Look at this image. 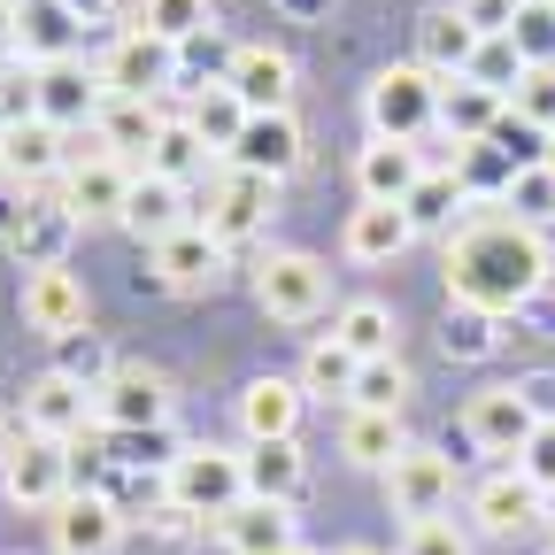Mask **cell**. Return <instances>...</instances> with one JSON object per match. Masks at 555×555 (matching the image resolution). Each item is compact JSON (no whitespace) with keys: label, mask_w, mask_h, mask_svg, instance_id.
Returning a JSON list of instances; mask_svg holds the SVG:
<instances>
[{"label":"cell","mask_w":555,"mask_h":555,"mask_svg":"<svg viewBox=\"0 0 555 555\" xmlns=\"http://www.w3.org/2000/svg\"><path fill=\"white\" fill-rule=\"evenodd\" d=\"M440 278H448V309H478V317H525L547 286H555V255L540 247V232H525L509 208L494 217H463L440 247Z\"/></svg>","instance_id":"6da1fadb"},{"label":"cell","mask_w":555,"mask_h":555,"mask_svg":"<svg viewBox=\"0 0 555 555\" xmlns=\"http://www.w3.org/2000/svg\"><path fill=\"white\" fill-rule=\"evenodd\" d=\"M440 93L448 78L425 62H386L378 78L363 86V116H371V139H401V147H425L440 131Z\"/></svg>","instance_id":"7a4b0ae2"},{"label":"cell","mask_w":555,"mask_h":555,"mask_svg":"<svg viewBox=\"0 0 555 555\" xmlns=\"http://www.w3.org/2000/svg\"><path fill=\"white\" fill-rule=\"evenodd\" d=\"M163 502H178L185 517L224 525V517L247 502V463H240V448H185V455L163 470Z\"/></svg>","instance_id":"3957f363"},{"label":"cell","mask_w":555,"mask_h":555,"mask_svg":"<svg viewBox=\"0 0 555 555\" xmlns=\"http://www.w3.org/2000/svg\"><path fill=\"white\" fill-rule=\"evenodd\" d=\"M270 217H278V178L240 170V163H217V170H208V193H201V208H193V224H201L208 240H224V247L255 240Z\"/></svg>","instance_id":"277c9868"},{"label":"cell","mask_w":555,"mask_h":555,"mask_svg":"<svg viewBox=\"0 0 555 555\" xmlns=\"http://www.w3.org/2000/svg\"><path fill=\"white\" fill-rule=\"evenodd\" d=\"M324 301H332L324 255H309V247H270V255L255 262V309H262L270 324H317Z\"/></svg>","instance_id":"5b68a950"},{"label":"cell","mask_w":555,"mask_h":555,"mask_svg":"<svg viewBox=\"0 0 555 555\" xmlns=\"http://www.w3.org/2000/svg\"><path fill=\"white\" fill-rule=\"evenodd\" d=\"M131 178H139V163H116L108 147H78V163L62 170V208L78 224H124V201H131Z\"/></svg>","instance_id":"8992f818"},{"label":"cell","mask_w":555,"mask_h":555,"mask_svg":"<svg viewBox=\"0 0 555 555\" xmlns=\"http://www.w3.org/2000/svg\"><path fill=\"white\" fill-rule=\"evenodd\" d=\"M455 502V455H440L433 440H409V455L386 470V509L409 525H433Z\"/></svg>","instance_id":"52a82bcc"},{"label":"cell","mask_w":555,"mask_h":555,"mask_svg":"<svg viewBox=\"0 0 555 555\" xmlns=\"http://www.w3.org/2000/svg\"><path fill=\"white\" fill-rule=\"evenodd\" d=\"M0 494H9L16 509H47V517H54V509L69 502V448L24 433L9 455H0Z\"/></svg>","instance_id":"ba28073f"},{"label":"cell","mask_w":555,"mask_h":555,"mask_svg":"<svg viewBox=\"0 0 555 555\" xmlns=\"http://www.w3.org/2000/svg\"><path fill=\"white\" fill-rule=\"evenodd\" d=\"M101 69V93L108 101H155L163 86H178V47H163V39H147V31H116V47L93 62Z\"/></svg>","instance_id":"9c48e42d"},{"label":"cell","mask_w":555,"mask_h":555,"mask_svg":"<svg viewBox=\"0 0 555 555\" xmlns=\"http://www.w3.org/2000/svg\"><path fill=\"white\" fill-rule=\"evenodd\" d=\"M16 309H24V324L54 347V339H69V332H93V294H86V278L78 270H31L24 278V294H16Z\"/></svg>","instance_id":"30bf717a"},{"label":"cell","mask_w":555,"mask_h":555,"mask_svg":"<svg viewBox=\"0 0 555 555\" xmlns=\"http://www.w3.org/2000/svg\"><path fill=\"white\" fill-rule=\"evenodd\" d=\"M532 433H540V416L525 409L517 386H478V393L463 401V440H470L478 455H525Z\"/></svg>","instance_id":"8fae6325"},{"label":"cell","mask_w":555,"mask_h":555,"mask_svg":"<svg viewBox=\"0 0 555 555\" xmlns=\"http://www.w3.org/2000/svg\"><path fill=\"white\" fill-rule=\"evenodd\" d=\"M93 425H108V433H155V425H170V386L155 378V371H139V363H116V378L93 393Z\"/></svg>","instance_id":"7c38bea8"},{"label":"cell","mask_w":555,"mask_h":555,"mask_svg":"<svg viewBox=\"0 0 555 555\" xmlns=\"http://www.w3.org/2000/svg\"><path fill=\"white\" fill-rule=\"evenodd\" d=\"M47 532H54V555H116L124 509H116V494H101V486H69V502L47 517Z\"/></svg>","instance_id":"4fadbf2b"},{"label":"cell","mask_w":555,"mask_h":555,"mask_svg":"<svg viewBox=\"0 0 555 555\" xmlns=\"http://www.w3.org/2000/svg\"><path fill=\"white\" fill-rule=\"evenodd\" d=\"M224 240H208L201 224H185V232H170L163 247H147V278H155V286L163 294H208V286H217V278H224Z\"/></svg>","instance_id":"5bb4252c"},{"label":"cell","mask_w":555,"mask_h":555,"mask_svg":"<svg viewBox=\"0 0 555 555\" xmlns=\"http://www.w3.org/2000/svg\"><path fill=\"white\" fill-rule=\"evenodd\" d=\"M0 147H9V178H16V185H62V170L78 163L69 131H62V124H47V116L0 124Z\"/></svg>","instance_id":"9a60e30c"},{"label":"cell","mask_w":555,"mask_h":555,"mask_svg":"<svg viewBox=\"0 0 555 555\" xmlns=\"http://www.w3.org/2000/svg\"><path fill=\"white\" fill-rule=\"evenodd\" d=\"M101 108H108L101 69H86L78 54L39 69V116H47V124H62V131H93V124H101Z\"/></svg>","instance_id":"2e32d148"},{"label":"cell","mask_w":555,"mask_h":555,"mask_svg":"<svg viewBox=\"0 0 555 555\" xmlns=\"http://www.w3.org/2000/svg\"><path fill=\"white\" fill-rule=\"evenodd\" d=\"M93 425V393L78 386V378H62V371H39L31 386H24V433H39V440H78Z\"/></svg>","instance_id":"e0dca14e"},{"label":"cell","mask_w":555,"mask_h":555,"mask_svg":"<svg viewBox=\"0 0 555 555\" xmlns=\"http://www.w3.org/2000/svg\"><path fill=\"white\" fill-rule=\"evenodd\" d=\"M224 86L240 93L247 116H294V54L286 47H240Z\"/></svg>","instance_id":"ac0fdd59"},{"label":"cell","mask_w":555,"mask_h":555,"mask_svg":"<svg viewBox=\"0 0 555 555\" xmlns=\"http://www.w3.org/2000/svg\"><path fill=\"white\" fill-rule=\"evenodd\" d=\"M540 509H547V494H540V486H532L517 463L470 486V517H478V532H494V540H509V532L540 525Z\"/></svg>","instance_id":"d6986e66"},{"label":"cell","mask_w":555,"mask_h":555,"mask_svg":"<svg viewBox=\"0 0 555 555\" xmlns=\"http://www.w3.org/2000/svg\"><path fill=\"white\" fill-rule=\"evenodd\" d=\"M339 247H347V262L386 270V262H401V255L416 247V224H409V208H393V201H363L356 217H347Z\"/></svg>","instance_id":"ffe728a7"},{"label":"cell","mask_w":555,"mask_h":555,"mask_svg":"<svg viewBox=\"0 0 555 555\" xmlns=\"http://www.w3.org/2000/svg\"><path fill=\"white\" fill-rule=\"evenodd\" d=\"M301 409H309L301 378L262 371V378L240 386V433H247V440H294V433H301Z\"/></svg>","instance_id":"44dd1931"},{"label":"cell","mask_w":555,"mask_h":555,"mask_svg":"<svg viewBox=\"0 0 555 555\" xmlns=\"http://www.w3.org/2000/svg\"><path fill=\"white\" fill-rule=\"evenodd\" d=\"M69 240H78V217H69L62 201H31L24 217H9V255L31 270H62L69 262Z\"/></svg>","instance_id":"7402d4cb"},{"label":"cell","mask_w":555,"mask_h":555,"mask_svg":"<svg viewBox=\"0 0 555 555\" xmlns=\"http://www.w3.org/2000/svg\"><path fill=\"white\" fill-rule=\"evenodd\" d=\"M185 224H193L185 185H170V178H155V170H139V178H131V201H124V232H131L139 247H163V240L185 232Z\"/></svg>","instance_id":"603a6c76"},{"label":"cell","mask_w":555,"mask_h":555,"mask_svg":"<svg viewBox=\"0 0 555 555\" xmlns=\"http://www.w3.org/2000/svg\"><path fill=\"white\" fill-rule=\"evenodd\" d=\"M224 163H240V170H262V178H278V185H286V178L309 163V139H301V124H294V116H247L240 147H232Z\"/></svg>","instance_id":"cb8c5ba5"},{"label":"cell","mask_w":555,"mask_h":555,"mask_svg":"<svg viewBox=\"0 0 555 555\" xmlns=\"http://www.w3.org/2000/svg\"><path fill=\"white\" fill-rule=\"evenodd\" d=\"M240 463H247V502H286V509L301 502V486H309L301 440H247Z\"/></svg>","instance_id":"d4e9b609"},{"label":"cell","mask_w":555,"mask_h":555,"mask_svg":"<svg viewBox=\"0 0 555 555\" xmlns=\"http://www.w3.org/2000/svg\"><path fill=\"white\" fill-rule=\"evenodd\" d=\"M433 163H425V147H401V139H371V147L356 155V193L363 201H409L416 193V178H425Z\"/></svg>","instance_id":"484cf974"},{"label":"cell","mask_w":555,"mask_h":555,"mask_svg":"<svg viewBox=\"0 0 555 555\" xmlns=\"http://www.w3.org/2000/svg\"><path fill=\"white\" fill-rule=\"evenodd\" d=\"M470 54H478L470 16L455 9V0H433V9L416 16V62H425V69H440V78H463V69H470Z\"/></svg>","instance_id":"4316f807"},{"label":"cell","mask_w":555,"mask_h":555,"mask_svg":"<svg viewBox=\"0 0 555 555\" xmlns=\"http://www.w3.org/2000/svg\"><path fill=\"white\" fill-rule=\"evenodd\" d=\"M502 116H509L502 93H486V86H470V78H448V93H440V139H448L455 155H463V147H486Z\"/></svg>","instance_id":"83f0119b"},{"label":"cell","mask_w":555,"mask_h":555,"mask_svg":"<svg viewBox=\"0 0 555 555\" xmlns=\"http://www.w3.org/2000/svg\"><path fill=\"white\" fill-rule=\"evenodd\" d=\"M163 124H170V116H163L155 101H108V108H101V124H93V147H108L116 163H139V170H147Z\"/></svg>","instance_id":"f1b7e54d"},{"label":"cell","mask_w":555,"mask_h":555,"mask_svg":"<svg viewBox=\"0 0 555 555\" xmlns=\"http://www.w3.org/2000/svg\"><path fill=\"white\" fill-rule=\"evenodd\" d=\"M78 16L62 9V0H24V16H16V62L47 69V62H69L78 54Z\"/></svg>","instance_id":"f546056e"},{"label":"cell","mask_w":555,"mask_h":555,"mask_svg":"<svg viewBox=\"0 0 555 555\" xmlns=\"http://www.w3.org/2000/svg\"><path fill=\"white\" fill-rule=\"evenodd\" d=\"M339 455L356 463V470H393L401 455H409V433H401V416H386V409H347V425H339Z\"/></svg>","instance_id":"4dcf8cb0"},{"label":"cell","mask_w":555,"mask_h":555,"mask_svg":"<svg viewBox=\"0 0 555 555\" xmlns=\"http://www.w3.org/2000/svg\"><path fill=\"white\" fill-rule=\"evenodd\" d=\"M217 532H224V547H232V555H286V547H301V540H294V509H286V502H240Z\"/></svg>","instance_id":"1f68e13d"},{"label":"cell","mask_w":555,"mask_h":555,"mask_svg":"<svg viewBox=\"0 0 555 555\" xmlns=\"http://www.w3.org/2000/svg\"><path fill=\"white\" fill-rule=\"evenodd\" d=\"M401 208H409V224H416V232H455V224H463V208H470V185H463L455 163H433Z\"/></svg>","instance_id":"d6a6232c"},{"label":"cell","mask_w":555,"mask_h":555,"mask_svg":"<svg viewBox=\"0 0 555 555\" xmlns=\"http://www.w3.org/2000/svg\"><path fill=\"white\" fill-rule=\"evenodd\" d=\"M147 170L155 178H170V185H193V178H208L217 170V147L193 131V116H170L163 124V139H155V155H147Z\"/></svg>","instance_id":"836d02e7"},{"label":"cell","mask_w":555,"mask_h":555,"mask_svg":"<svg viewBox=\"0 0 555 555\" xmlns=\"http://www.w3.org/2000/svg\"><path fill=\"white\" fill-rule=\"evenodd\" d=\"M356 371H363V356H356V347H347L339 332H324V339H309V356H301V393H356Z\"/></svg>","instance_id":"e575fe53"},{"label":"cell","mask_w":555,"mask_h":555,"mask_svg":"<svg viewBox=\"0 0 555 555\" xmlns=\"http://www.w3.org/2000/svg\"><path fill=\"white\" fill-rule=\"evenodd\" d=\"M332 332L356 347L363 363H378V356H393V309L378 301V294H363V301H347L339 317H332Z\"/></svg>","instance_id":"d590c367"},{"label":"cell","mask_w":555,"mask_h":555,"mask_svg":"<svg viewBox=\"0 0 555 555\" xmlns=\"http://www.w3.org/2000/svg\"><path fill=\"white\" fill-rule=\"evenodd\" d=\"M409 393H416L409 363H401V356H378V363H363V371H356V393H347V409H386V416H401V409H409Z\"/></svg>","instance_id":"8d00e7d4"},{"label":"cell","mask_w":555,"mask_h":555,"mask_svg":"<svg viewBox=\"0 0 555 555\" xmlns=\"http://www.w3.org/2000/svg\"><path fill=\"white\" fill-rule=\"evenodd\" d=\"M47 371L78 378L86 393H101V386L116 378V356H108V339H101V332H69V339H54V363H47Z\"/></svg>","instance_id":"74e56055"},{"label":"cell","mask_w":555,"mask_h":555,"mask_svg":"<svg viewBox=\"0 0 555 555\" xmlns=\"http://www.w3.org/2000/svg\"><path fill=\"white\" fill-rule=\"evenodd\" d=\"M193 131L208 139V147H217V155H232L240 147V131H247V108H240V93L232 86H208V93H193Z\"/></svg>","instance_id":"f35d334b"},{"label":"cell","mask_w":555,"mask_h":555,"mask_svg":"<svg viewBox=\"0 0 555 555\" xmlns=\"http://www.w3.org/2000/svg\"><path fill=\"white\" fill-rule=\"evenodd\" d=\"M463 78L486 86V93H502V101H517V86H525V54H517V39H509V31H502V39H478V54H470Z\"/></svg>","instance_id":"ab89813d"},{"label":"cell","mask_w":555,"mask_h":555,"mask_svg":"<svg viewBox=\"0 0 555 555\" xmlns=\"http://www.w3.org/2000/svg\"><path fill=\"white\" fill-rule=\"evenodd\" d=\"M139 31L163 47H185L193 31H208V0H139Z\"/></svg>","instance_id":"60d3db41"},{"label":"cell","mask_w":555,"mask_h":555,"mask_svg":"<svg viewBox=\"0 0 555 555\" xmlns=\"http://www.w3.org/2000/svg\"><path fill=\"white\" fill-rule=\"evenodd\" d=\"M440 347H448V363H486L502 347V332H494V317H478V309H448L440 317Z\"/></svg>","instance_id":"b9f144b4"},{"label":"cell","mask_w":555,"mask_h":555,"mask_svg":"<svg viewBox=\"0 0 555 555\" xmlns=\"http://www.w3.org/2000/svg\"><path fill=\"white\" fill-rule=\"evenodd\" d=\"M509 39H517L525 69H555V0H525L517 24H509Z\"/></svg>","instance_id":"7bdbcfd3"},{"label":"cell","mask_w":555,"mask_h":555,"mask_svg":"<svg viewBox=\"0 0 555 555\" xmlns=\"http://www.w3.org/2000/svg\"><path fill=\"white\" fill-rule=\"evenodd\" d=\"M540 139H555V69H525V86H517V101H509Z\"/></svg>","instance_id":"ee69618b"},{"label":"cell","mask_w":555,"mask_h":555,"mask_svg":"<svg viewBox=\"0 0 555 555\" xmlns=\"http://www.w3.org/2000/svg\"><path fill=\"white\" fill-rule=\"evenodd\" d=\"M401 555H470V540H463V532H455L448 517H433V525H409Z\"/></svg>","instance_id":"f6af8a7d"},{"label":"cell","mask_w":555,"mask_h":555,"mask_svg":"<svg viewBox=\"0 0 555 555\" xmlns=\"http://www.w3.org/2000/svg\"><path fill=\"white\" fill-rule=\"evenodd\" d=\"M517 470L540 486V494H555V425H540L532 440H525V455H517Z\"/></svg>","instance_id":"bcb514c9"},{"label":"cell","mask_w":555,"mask_h":555,"mask_svg":"<svg viewBox=\"0 0 555 555\" xmlns=\"http://www.w3.org/2000/svg\"><path fill=\"white\" fill-rule=\"evenodd\" d=\"M455 9L470 16V31H478V39H502V31L517 24V9H525V0H455Z\"/></svg>","instance_id":"7dc6e473"},{"label":"cell","mask_w":555,"mask_h":555,"mask_svg":"<svg viewBox=\"0 0 555 555\" xmlns=\"http://www.w3.org/2000/svg\"><path fill=\"white\" fill-rule=\"evenodd\" d=\"M517 393H525V409L540 416V425H555V371H532V378H517Z\"/></svg>","instance_id":"c3c4849f"},{"label":"cell","mask_w":555,"mask_h":555,"mask_svg":"<svg viewBox=\"0 0 555 555\" xmlns=\"http://www.w3.org/2000/svg\"><path fill=\"white\" fill-rule=\"evenodd\" d=\"M16 16H24V0H0V62H16Z\"/></svg>","instance_id":"681fc988"},{"label":"cell","mask_w":555,"mask_h":555,"mask_svg":"<svg viewBox=\"0 0 555 555\" xmlns=\"http://www.w3.org/2000/svg\"><path fill=\"white\" fill-rule=\"evenodd\" d=\"M62 9H69V16H78V24H108V16L124 9V0H62Z\"/></svg>","instance_id":"f907efd6"},{"label":"cell","mask_w":555,"mask_h":555,"mask_svg":"<svg viewBox=\"0 0 555 555\" xmlns=\"http://www.w3.org/2000/svg\"><path fill=\"white\" fill-rule=\"evenodd\" d=\"M278 9H286V16H294V24H317V16H324V9H332V0H278Z\"/></svg>","instance_id":"816d5d0a"},{"label":"cell","mask_w":555,"mask_h":555,"mask_svg":"<svg viewBox=\"0 0 555 555\" xmlns=\"http://www.w3.org/2000/svg\"><path fill=\"white\" fill-rule=\"evenodd\" d=\"M540 525H547V532H555V494H547V509H540Z\"/></svg>","instance_id":"f5cc1de1"},{"label":"cell","mask_w":555,"mask_h":555,"mask_svg":"<svg viewBox=\"0 0 555 555\" xmlns=\"http://www.w3.org/2000/svg\"><path fill=\"white\" fill-rule=\"evenodd\" d=\"M540 163H547V178H555V139H547V155H540Z\"/></svg>","instance_id":"db71d44e"},{"label":"cell","mask_w":555,"mask_h":555,"mask_svg":"<svg viewBox=\"0 0 555 555\" xmlns=\"http://www.w3.org/2000/svg\"><path fill=\"white\" fill-rule=\"evenodd\" d=\"M339 555H378V547H339Z\"/></svg>","instance_id":"11a10c76"},{"label":"cell","mask_w":555,"mask_h":555,"mask_svg":"<svg viewBox=\"0 0 555 555\" xmlns=\"http://www.w3.org/2000/svg\"><path fill=\"white\" fill-rule=\"evenodd\" d=\"M286 555H324V547H286Z\"/></svg>","instance_id":"9f6ffc18"},{"label":"cell","mask_w":555,"mask_h":555,"mask_svg":"<svg viewBox=\"0 0 555 555\" xmlns=\"http://www.w3.org/2000/svg\"><path fill=\"white\" fill-rule=\"evenodd\" d=\"M0 178H9V147H0Z\"/></svg>","instance_id":"6f0895ef"},{"label":"cell","mask_w":555,"mask_h":555,"mask_svg":"<svg viewBox=\"0 0 555 555\" xmlns=\"http://www.w3.org/2000/svg\"><path fill=\"white\" fill-rule=\"evenodd\" d=\"M0 455H9V425H0Z\"/></svg>","instance_id":"680465c9"}]
</instances>
